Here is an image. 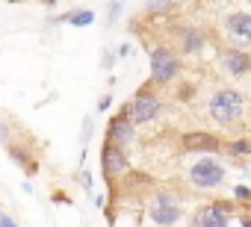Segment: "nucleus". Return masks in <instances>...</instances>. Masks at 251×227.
Here are the masks:
<instances>
[{
  "label": "nucleus",
  "mask_w": 251,
  "mask_h": 227,
  "mask_svg": "<svg viewBox=\"0 0 251 227\" xmlns=\"http://www.w3.org/2000/svg\"><path fill=\"white\" fill-rule=\"evenodd\" d=\"M248 109V97L233 89V86H213L204 103V115L210 124H216L219 130H233L236 124H242Z\"/></svg>",
  "instance_id": "nucleus-1"
},
{
  "label": "nucleus",
  "mask_w": 251,
  "mask_h": 227,
  "mask_svg": "<svg viewBox=\"0 0 251 227\" xmlns=\"http://www.w3.org/2000/svg\"><path fill=\"white\" fill-rule=\"evenodd\" d=\"M183 195L175 189H151L145 198V221L151 227H177L183 224Z\"/></svg>",
  "instance_id": "nucleus-2"
},
{
  "label": "nucleus",
  "mask_w": 251,
  "mask_h": 227,
  "mask_svg": "<svg viewBox=\"0 0 251 227\" xmlns=\"http://www.w3.org/2000/svg\"><path fill=\"white\" fill-rule=\"evenodd\" d=\"M183 180L189 189L195 192H216L225 186L227 180V165L219 159V157H195L186 171H183Z\"/></svg>",
  "instance_id": "nucleus-3"
},
{
  "label": "nucleus",
  "mask_w": 251,
  "mask_h": 227,
  "mask_svg": "<svg viewBox=\"0 0 251 227\" xmlns=\"http://www.w3.org/2000/svg\"><path fill=\"white\" fill-rule=\"evenodd\" d=\"M124 112L130 115V121L136 124V127H148V124H154L160 115H163V97L154 91V83L148 80L127 103H124Z\"/></svg>",
  "instance_id": "nucleus-4"
},
{
  "label": "nucleus",
  "mask_w": 251,
  "mask_h": 227,
  "mask_svg": "<svg viewBox=\"0 0 251 227\" xmlns=\"http://www.w3.org/2000/svg\"><path fill=\"white\" fill-rule=\"evenodd\" d=\"M183 74V59L172 45L151 47V83L154 86H172Z\"/></svg>",
  "instance_id": "nucleus-5"
},
{
  "label": "nucleus",
  "mask_w": 251,
  "mask_h": 227,
  "mask_svg": "<svg viewBox=\"0 0 251 227\" xmlns=\"http://www.w3.org/2000/svg\"><path fill=\"white\" fill-rule=\"evenodd\" d=\"M233 212H239L236 201H210L189 212L186 227H230Z\"/></svg>",
  "instance_id": "nucleus-6"
},
{
  "label": "nucleus",
  "mask_w": 251,
  "mask_h": 227,
  "mask_svg": "<svg viewBox=\"0 0 251 227\" xmlns=\"http://www.w3.org/2000/svg\"><path fill=\"white\" fill-rule=\"evenodd\" d=\"M222 33L227 39V47H248L251 45V12L233 9L222 18Z\"/></svg>",
  "instance_id": "nucleus-7"
},
{
  "label": "nucleus",
  "mask_w": 251,
  "mask_h": 227,
  "mask_svg": "<svg viewBox=\"0 0 251 227\" xmlns=\"http://www.w3.org/2000/svg\"><path fill=\"white\" fill-rule=\"evenodd\" d=\"M180 148L195 157H219L225 151V142L210 130H186L180 136Z\"/></svg>",
  "instance_id": "nucleus-8"
},
{
  "label": "nucleus",
  "mask_w": 251,
  "mask_h": 227,
  "mask_svg": "<svg viewBox=\"0 0 251 227\" xmlns=\"http://www.w3.org/2000/svg\"><path fill=\"white\" fill-rule=\"evenodd\" d=\"M106 142H112V145H118L124 151L139 142V127L130 121V115L124 112V106L115 112V115L109 118V124H106Z\"/></svg>",
  "instance_id": "nucleus-9"
},
{
  "label": "nucleus",
  "mask_w": 251,
  "mask_h": 227,
  "mask_svg": "<svg viewBox=\"0 0 251 227\" xmlns=\"http://www.w3.org/2000/svg\"><path fill=\"white\" fill-rule=\"evenodd\" d=\"M100 171L106 177V183H115L121 180L124 174L130 171V159H127V151L112 145V142H103L100 145Z\"/></svg>",
  "instance_id": "nucleus-10"
},
{
  "label": "nucleus",
  "mask_w": 251,
  "mask_h": 227,
  "mask_svg": "<svg viewBox=\"0 0 251 227\" xmlns=\"http://www.w3.org/2000/svg\"><path fill=\"white\" fill-rule=\"evenodd\" d=\"M219 68L230 80H248L251 77V53L242 47H222L219 50Z\"/></svg>",
  "instance_id": "nucleus-11"
},
{
  "label": "nucleus",
  "mask_w": 251,
  "mask_h": 227,
  "mask_svg": "<svg viewBox=\"0 0 251 227\" xmlns=\"http://www.w3.org/2000/svg\"><path fill=\"white\" fill-rule=\"evenodd\" d=\"M207 30L198 27V24H186V27H177V47L183 56H201L204 47H207Z\"/></svg>",
  "instance_id": "nucleus-12"
},
{
  "label": "nucleus",
  "mask_w": 251,
  "mask_h": 227,
  "mask_svg": "<svg viewBox=\"0 0 251 227\" xmlns=\"http://www.w3.org/2000/svg\"><path fill=\"white\" fill-rule=\"evenodd\" d=\"M6 154H9V159H12L15 165L27 168L30 177L39 171V165H36V159H33V154H30V148H27L24 142H9V145H6Z\"/></svg>",
  "instance_id": "nucleus-13"
},
{
  "label": "nucleus",
  "mask_w": 251,
  "mask_h": 227,
  "mask_svg": "<svg viewBox=\"0 0 251 227\" xmlns=\"http://www.w3.org/2000/svg\"><path fill=\"white\" fill-rule=\"evenodd\" d=\"M121 186L130 189V192H133V189H157V186H154V177L145 174V171H127V174L121 177Z\"/></svg>",
  "instance_id": "nucleus-14"
},
{
  "label": "nucleus",
  "mask_w": 251,
  "mask_h": 227,
  "mask_svg": "<svg viewBox=\"0 0 251 227\" xmlns=\"http://www.w3.org/2000/svg\"><path fill=\"white\" fill-rule=\"evenodd\" d=\"M175 6H177L175 0H145V3H142V12L151 15V18H163V15H169Z\"/></svg>",
  "instance_id": "nucleus-15"
},
{
  "label": "nucleus",
  "mask_w": 251,
  "mask_h": 227,
  "mask_svg": "<svg viewBox=\"0 0 251 227\" xmlns=\"http://www.w3.org/2000/svg\"><path fill=\"white\" fill-rule=\"evenodd\" d=\"M225 151L230 154V157H251V139H245V136H239V139H230V142H225Z\"/></svg>",
  "instance_id": "nucleus-16"
},
{
  "label": "nucleus",
  "mask_w": 251,
  "mask_h": 227,
  "mask_svg": "<svg viewBox=\"0 0 251 227\" xmlns=\"http://www.w3.org/2000/svg\"><path fill=\"white\" fill-rule=\"evenodd\" d=\"M71 27H89V24H95V12L92 9H71V21H68Z\"/></svg>",
  "instance_id": "nucleus-17"
},
{
  "label": "nucleus",
  "mask_w": 251,
  "mask_h": 227,
  "mask_svg": "<svg viewBox=\"0 0 251 227\" xmlns=\"http://www.w3.org/2000/svg\"><path fill=\"white\" fill-rule=\"evenodd\" d=\"M233 201H236V206H251V186L236 183L233 186Z\"/></svg>",
  "instance_id": "nucleus-18"
},
{
  "label": "nucleus",
  "mask_w": 251,
  "mask_h": 227,
  "mask_svg": "<svg viewBox=\"0 0 251 227\" xmlns=\"http://www.w3.org/2000/svg\"><path fill=\"white\" fill-rule=\"evenodd\" d=\"M92 136H95V118H83V127H80V145L83 148H89V142H92Z\"/></svg>",
  "instance_id": "nucleus-19"
},
{
  "label": "nucleus",
  "mask_w": 251,
  "mask_h": 227,
  "mask_svg": "<svg viewBox=\"0 0 251 227\" xmlns=\"http://www.w3.org/2000/svg\"><path fill=\"white\" fill-rule=\"evenodd\" d=\"M124 12V0H109V6H106V24H115Z\"/></svg>",
  "instance_id": "nucleus-20"
},
{
  "label": "nucleus",
  "mask_w": 251,
  "mask_h": 227,
  "mask_svg": "<svg viewBox=\"0 0 251 227\" xmlns=\"http://www.w3.org/2000/svg\"><path fill=\"white\" fill-rule=\"evenodd\" d=\"M180 103H189V100H195V86L192 83H183L180 89H177V94H175Z\"/></svg>",
  "instance_id": "nucleus-21"
},
{
  "label": "nucleus",
  "mask_w": 251,
  "mask_h": 227,
  "mask_svg": "<svg viewBox=\"0 0 251 227\" xmlns=\"http://www.w3.org/2000/svg\"><path fill=\"white\" fill-rule=\"evenodd\" d=\"M12 142V127L6 118H0V145H9Z\"/></svg>",
  "instance_id": "nucleus-22"
},
{
  "label": "nucleus",
  "mask_w": 251,
  "mask_h": 227,
  "mask_svg": "<svg viewBox=\"0 0 251 227\" xmlns=\"http://www.w3.org/2000/svg\"><path fill=\"white\" fill-rule=\"evenodd\" d=\"M115 59H118V53H112V50H106V53L100 56V68H103V71H109V68L115 65Z\"/></svg>",
  "instance_id": "nucleus-23"
},
{
  "label": "nucleus",
  "mask_w": 251,
  "mask_h": 227,
  "mask_svg": "<svg viewBox=\"0 0 251 227\" xmlns=\"http://www.w3.org/2000/svg\"><path fill=\"white\" fill-rule=\"evenodd\" d=\"M77 180H80V186H83L86 192H92V174H89L86 168H80V171H77Z\"/></svg>",
  "instance_id": "nucleus-24"
},
{
  "label": "nucleus",
  "mask_w": 251,
  "mask_h": 227,
  "mask_svg": "<svg viewBox=\"0 0 251 227\" xmlns=\"http://www.w3.org/2000/svg\"><path fill=\"white\" fill-rule=\"evenodd\" d=\"M112 106V94L106 91V94H100V100H98V112H106Z\"/></svg>",
  "instance_id": "nucleus-25"
},
{
  "label": "nucleus",
  "mask_w": 251,
  "mask_h": 227,
  "mask_svg": "<svg viewBox=\"0 0 251 227\" xmlns=\"http://www.w3.org/2000/svg\"><path fill=\"white\" fill-rule=\"evenodd\" d=\"M0 227H18V221L9 212H0Z\"/></svg>",
  "instance_id": "nucleus-26"
},
{
  "label": "nucleus",
  "mask_w": 251,
  "mask_h": 227,
  "mask_svg": "<svg viewBox=\"0 0 251 227\" xmlns=\"http://www.w3.org/2000/svg\"><path fill=\"white\" fill-rule=\"evenodd\" d=\"M115 53H118V59H124V56H130V53H133V47H130V45H118Z\"/></svg>",
  "instance_id": "nucleus-27"
},
{
  "label": "nucleus",
  "mask_w": 251,
  "mask_h": 227,
  "mask_svg": "<svg viewBox=\"0 0 251 227\" xmlns=\"http://www.w3.org/2000/svg\"><path fill=\"white\" fill-rule=\"evenodd\" d=\"M239 227H251V212H239Z\"/></svg>",
  "instance_id": "nucleus-28"
},
{
  "label": "nucleus",
  "mask_w": 251,
  "mask_h": 227,
  "mask_svg": "<svg viewBox=\"0 0 251 227\" xmlns=\"http://www.w3.org/2000/svg\"><path fill=\"white\" fill-rule=\"evenodd\" d=\"M21 189H24V192H27V195H33V192H36V189H33V183H30V180H24V183H21Z\"/></svg>",
  "instance_id": "nucleus-29"
},
{
  "label": "nucleus",
  "mask_w": 251,
  "mask_h": 227,
  "mask_svg": "<svg viewBox=\"0 0 251 227\" xmlns=\"http://www.w3.org/2000/svg\"><path fill=\"white\" fill-rule=\"evenodd\" d=\"M39 3H42V6H48V9H53V6H56V0H39Z\"/></svg>",
  "instance_id": "nucleus-30"
},
{
  "label": "nucleus",
  "mask_w": 251,
  "mask_h": 227,
  "mask_svg": "<svg viewBox=\"0 0 251 227\" xmlns=\"http://www.w3.org/2000/svg\"><path fill=\"white\" fill-rule=\"evenodd\" d=\"M175 3H180V6H189V3H198V0H175Z\"/></svg>",
  "instance_id": "nucleus-31"
},
{
  "label": "nucleus",
  "mask_w": 251,
  "mask_h": 227,
  "mask_svg": "<svg viewBox=\"0 0 251 227\" xmlns=\"http://www.w3.org/2000/svg\"><path fill=\"white\" fill-rule=\"evenodd\" d=\"M6 3H18V0H6Z\"/></svg>",
  "instance_id": "nucleus-32"
}]
</instances>
